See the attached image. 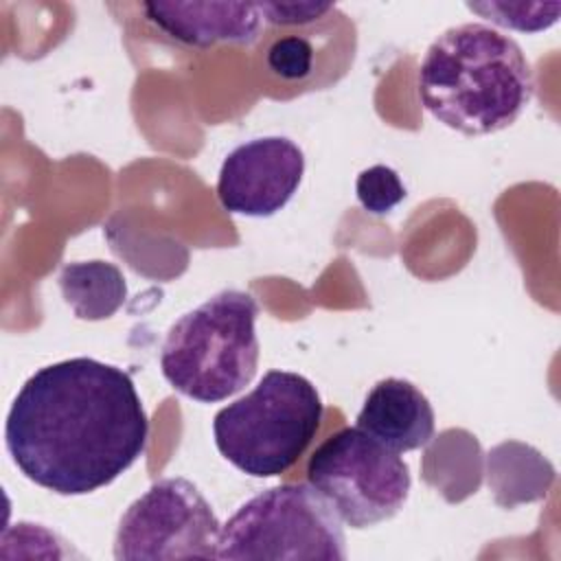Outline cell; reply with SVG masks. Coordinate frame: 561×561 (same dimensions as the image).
Segmentation results:
<instances>
[{
	"label": "cell",
	"mask_w": 561,
	"mask_h": 561,
	"mask_svg": "<svg viewBox=\"0 0 561 561\" xmlns=\"http://www.w3.org/2000/svg\"><path fill=\"white\" fill-rule=\"evenodd\" d=\"M147 443L149 419L131 375L94 357L35 370L4 423L13 465L57 495H85L112 484Z\"/></svg>",
	"instance_id": "cell-1"
},
{
	"label": "cell",
	"mask_w": 561,
	"mask_h": 561,
	"mask_svg": "<svg viewBox=\"0 0 561 561\" xmlns=\"http://www.w3.org/2000/svg\"><path fill=\"white\" fill-rule=\"evenodd\" d=\"M421 105L445 127L484 136L511 127L535 94L522 46L497 28L467 22L440 33L416 77Z\"/></svg>",
	"instance_id": "cell-2"
},
{
	"label": "cell",
	"mask_w": 561,
	"mask_h": 561,
	"mask_svg": "<svg viewBox=\"0 0 561 561\" xmlns=\"http://www.w3.org/2000/svg\"><path fill=\"white\" fill-rule=\"evenodd\" d=\"M256 300L241 289H221L180 316L160 348L169 386L197 403H217L243 390L256 375Z\"/></svg>",
	"instance_id": "cell-3"
},
{
	"label": "cell",
	"mask_w": 561,
	"mask_h": 561,
	"mask_svg": "<svg viewBox=\"0 0 561 561\" xmlns=\"http://www.w3.org/2000/svg\"><path fill=\"white\" fill-rule=\"evenodd\" d=\"M322 414V399L307 377L267 370L245 397L215 414L213 436L232 467L252 478H274L307 451Z\"/></svg>",
	"instance_id": "cell-4"
},
{
	"label": "cell",
	"mask_w": 561,
	"mask_h": 561,
	"mask_svg": "<svg viewBox=\"0 0 561 561\" xmlns=\"http://www.w3.org/2000/svg\"><path fill=\"white\" fill-rule=\"evenodd\" d=\"M217 559L344 561L342 519L309 482L276 484L228 517L219 533Z\"/></svg>",
	"instance_id": "cell-5"
},
{
	"label": "cell",
	"mask_w": 561,
	"mask_h": 561,
	"mask_svg": "<svg viewBox=\"0 0 561 561\" xmlns=\"http://www.w3.org/2000/svg\"><path fill=\"white\" fill-rule=\"evenodd\" d=\"M307 482L331 504L342 524L362 530L394 517L408 502V462L364 430L342 427L309 456Z\"/></svg>",
	"instance_id": "cell-6"
},
{
	"label": "cell",
	"mask_w": 561,
	"mask_h": 561,
	"mask_svg": "<svg viewBox=\"0 0 561 561\" xmlns=\"http://www.w3.org/2000/svg\"><path fill=\"white\" fill-rule=\"evenodd\" d=\"M219 533L221 524L210 502L191 480L162 478L121 515L114 559H217Z\"/></svg>",
	"instance_id": "cell-7"
},
{
	"label": "cell",
	"mask_w": 561,
	"mask_h": 561,
	"mask_svg": "<svg viewBox=\"0 0 561 561\" xmlns=\"http://www.w3.org/2000/svg\"><path fill=\"white\" fill-rule=\"evenodd\" d=\"M357 48L355 24L337 7L322 20L272 28L261 44V75L272 96H294L322 90L346 75Z\"/></svg>",
	"instance_id": "cell-8"
},
{
	"label": "cell",
	"mask_w": 561,
	"mask_h": 561,
	"mask_svg": "<svg viewBox=\"0 0 561 561\" xmlns=\"http://www.w3.org/2000/svg\"><path fill=\"white\" fill-rule=\"evenodd\" d=\"M305 175L302 149L285 136H263L237 145L221 162L217 197L224 210L272 217L298 191Z\"/></svg>",
	"instance_id": "cell-9"
},
{
	"label": "cell",
	"mask_w": 561,
	"mask_h": 561,
	"mask_svg": "<svg viewBox=\"0 0 561 561\" xmlns=\"http://www.w3.org/2000/svg\"><path fill=\"white\" fill-rule=\"evenodd\" d=\"M140 9L158 31L184 46H252L261 39L256 2H145Z\"/></svg>",
	"instance_id": "cell-10"
},
{
	"label": "cell",
	"mask_w": 561,
	"mask_h": 561,
	"mask_svg": "<svg viewBox=\"0 0 561 561\" xmlns=\"http://www.w3.org/2000/svg\"><path fill=\"white\" fill-rule=\"evenodd\" d=\"M355 421L359 430L399 454L425 447L436 430L430 399L401 377L379 379L368 390Z\"/></svg>",
	"instance_id": "cell-11"
},
{
	"label": "cell",
	"mask_w": 561,
	"mask_h": 561,
	"mask_svg": "<svg viewBox=\"0 0 561 561\" xmlns=\"http://www.w3.org/2000/svg\"><path fill=\"white\" fill-rule=\"evenodd\" d=\"M57 283L66 305L79 320L112 318L127 296L125 276L110 261L66 263Z\"/></svg>",
	"instance_id": "cell-12"
},
{
	"label": "cell",
	"mask_w": 561,
	"mask_h": 561,
	"mask_svg": "<svg viewBox=\"0 0 561 561\" xmlns=\"http://www.w3.org/2000/svg\"><path fill=\"white\" fill-rule=\"evenodd\" d=\"M355 195L370 215H388L408 195L399 173L386 164L364 169L355 182Z\"/></svg>",
	"instance_id": "cell-13"
},
{
	"label": "cell",
	"mask_w": 561,
	"mask_h": 561,
	"mask_svg": "<svg viewBox=\"0 0 561 561\" xmlns=\"http://www.w3.org/2000/svg\"><path fill=\"white\" fill-rule=\"evenodd\" d=\"M471 11L484 15L497 26L515 28V31H543L557 22L559 2L552 4H508V2H484V4H467Z\"/></svg>",
	"instance_id": "cell-14"
},
{
	"label": "cell",
	"mask_w": 561,
	"mask_h": 561,
	"mask_svg": "<svg viewBox=\"0 0 561 561\" xmlns=\"http://www.w3.org/2000/svg\"><path fill=\"white\" fill-rule=\"evenodd\" d=\"M263 22L272 28L307 26L327 18L335 4L331 2H256Z\"/></svg>",
	"instance_id": "cell-15"
}]
</instances>
